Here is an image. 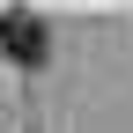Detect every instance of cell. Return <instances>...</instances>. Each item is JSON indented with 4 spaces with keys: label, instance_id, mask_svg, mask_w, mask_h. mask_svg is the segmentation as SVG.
<instances>
[{
    "label": "cell",
    "instance_id": "1",
    "mask_svg": "<svg viewBox=\"0 0 133 133\" xmlns=\"http://www.w3.org/2000/svg\"><path fill=\"white\" fill-rule=\"evenodd\" d=\"M0 52H8L15 66H44V59H52V30H44V15L0 8Z\"/></svg>",
    "mask_w": 133,
    "mask_h": 133
}]
</instances>
